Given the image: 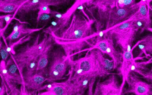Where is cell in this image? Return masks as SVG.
<instances>
[{
	"mask_svg": "<svg viewBox=\"0 0 152 95\" xmlns=\"http://www.w3.org/2000/svg\"><path fill=\"white\" fill-rule=\"evenodd\" d=\"M140 5V2L129 7L113 8L109 12L106 29H108L128 20L135 12Z\"/></svg>",
	"mask_w": 152,
	"mask_h": 95,
	"instance_id": "obj_5",
	"label": "cell"
},
{
	"mask_svg": "<svg viewBox=\"0 0 152 95\" xmlns=\"http://www.w3.org/2000/svg\"><path fill=\"white\" fill-rule=\"evenodd\" d=\"M44 27L45 26L40 28H29L25 27L24 25L22 23L21 27L16 31L12 32L6 38V40L9 41V42H11L17 40L25 36L30 35L34 32L39 31L43 29Z\"/></svg>",
	"mask_w": 152,
	"mask_h": 95,
	"instance_id": "obj_18",
	"label": "cell"
},
{
	"mask_svg": "<svg viewBox=\"0 0 152 95\" xmlns=\"http://www.w3.org/2000/svg\"><path fill=\"white\" fill-rule=\"evenodd\" d=\"M152 0H147V7H148V8L149 9H150V3L152 2Z\"/></svg>",
	"mask_w": 152,
	"mask_h": 95,
	"instance_id": "obj_37",
	"label": "cell"
},
{
	"mask_svg": "<svg viewBox=\"0 0 152 95\" xmlns=\"http://www.w3.org/2000/svg\"><path fill=\"white\" fill-rule=\"evenodd\" d=\"M53 42L54 41L51 35L47 45L39 57L37 65L36 72H40L48 68L50 55L53 46Z\"/></svg>",
	"mask_w": 152,
	"mask_h": 95,
	"instance_id": "obj_17",
	"label": "cell"
},
{
	"mask_svg": "<svg viewBox=\"0 0 152 95\" xmlns=\"http://www.w3.org/2000/svg\"><path fill=\"white\" fill-rule=\"evenodd\" d=\"M145 79L152 83V69L146 73L144 76Z\"/></svg>",
	"mask_w": 152,
	"mask_h": 95,
	"instance_id": "obj_34",
	"label": "cell"
},
{
	"mask_svg": "<svg viewBox=\"0 0 152 95\" xmlns=\"http://www.w3.org/2000/svg\"><path fill=\"white\" fill-rule=\"evenodd\" d=\"M0 75L1 80H3L8 89V95H21V90L19 89L17 84L10 76L6 67V62L1 60L0 64Z\"/></svg>",
	"mask_w": 152,
	"mask_h": 95,
	"instance_id": "obj_15",
	"label": "cell"
},
{
	"mask_svg": "<svg viewBox=\"0 0 152 95\" xmlns=\"http://www.w3.org/2000/svg\"><path fill=\"white\" fill-rule=\"evenodd\" d=\"M47 78L40 72H36L31 75L24 77V86L30 95L37 94V93L42 91V88Z\"/></svg>",
	"mask_w": 152,
	"mask_h": 95,
	"instance_id": "obj_10",
	"label": "cell"
},
{
	"mask_svg": "<svg viewBox=\"0 0 152 95\" xmlns=\"http://www.w3.org/2000/svg\"><path fill=\"white\" fill-rule=\"evenodd\" d=\"M72 59L61 50L58 49L53 51L48 68L49 77L47 82L52 83L64 79Z\"/></svg>",
	"mask_w": 152,
	"mask_h": 95,
	"instance_id": "obj_4",
	"label": "cell"
},
{
	"mask_svg": "<svg viewBox=\"0 0 152 95\" xmlns=\"http://www.w3.org/2000/svg\"><path fill=\"white\" fill-rule=\"evenodd\" d=\"M147 30L150 31L152 32V28L151 27V28H148Z\"/></svg>",
	"mask_w": 152,
	"mask_h": 95,
	"instance_id": "obj_38",
	"label": "cell"
},
{
	"mask_svg": "<svg viewBox=\"0 0 152 95\" xmlns=\"http://www.w3.org/2000/svg\"><path fill=\"white\" fill-rule=\"evenodd\" d=\"M135 3V0H123V8L131 7Z\"/></svg>",
	"mask_w": 152,
	"mask_h": 95,
	"instance_id": "obj_31",
	"label": "cell"
},
{
	"mask_svg": "<svg viewBox=\"0 0 152 95\" xmlns=\"http://www.w3.org/2000/svg\"><path fill=\"white\" fill-rule=\"evenodd\" d=\"M96 57L103 71L109 75L116 69L115 63L112 59H109L104 56V54L97 49H94Z\"/></svg>",
	"mask_w": 152,
	"mask_h": 95,
	"instance_id": "obj_19",
	"label": "cell"
},
{
	"mask_svg": "<svg viewBox=\"0 0 152 95\" xmlns=\"http://www.w3.org/2000/svg\"><path fill=\"white\" fill-rule=\"evenodd\" d=\"M39 12H38V15H40L41 14H50L51 12V10L50 9L49 7L47 4H42L39 7Z\"/></svg>",
	"mask_w": 152,
	"mask_h": 95,
	"instance_id": "obj_28",
	"label": "cell"
},
{
	"mask_svg": "<svg viewBox=\"0 0 152 95\" xmlns=\"http://www.w3.org/2000/svg\"><path fill=\"white\" fill-rule=\"evenodd\" d=\"M116 74L112 73L107 79L101 82L98 80L96 83L94 95H120L123 94Z\"/></svg>",
	"mask_w": 152,
	"mask_h": 95,
	"instance_id": "obj_6",
	"label": "cell"
},
{
	"mask_svg": "<svg viewBox=\"0 0 152 95\" xmlns=\"http://www.w3.org/2000/svg\"><path fill=\"white\" fill-rule=\"evenodd\" d=\"M8 89L3 80H1V87H0V95H8Z\"/></svg>",
	"mask_w": 152,
	"mask_h": 95,
	"instance_id": "obj_30",
	"label": "cell"
},
{
	"mask_svg": "<svg viewBox=\"0 0 152 95\" xmlns=\"http://www.w3.org/2000/svg\"><path fill=\"white\" fill-rule=\"evenodd\" d=\"M69 78L74 84L77 95L84 94L88 88L91 80L94 78H97L93 75L86 74L80 76L68 75Z\"/></svg>",
	"mask_w": 152,
	"mask_h": 95,
	"instance_id": "obj_13",
	"label": "cell"
},
{
	"mask_svg": "<svg viewBox=\"0 0 152 95\" xmlns=\"http://www.w3.org/2000/svg\"><path fill=\"white\" fill-rule=\"evenodd\" d=\"M109 36L110 37L109 45L106 50L104 54L107 55L111 58L112 60H113L115 63L116 68H117L118 66H120L122 62V52H120L116 49L114 45L115 44L113 39L110 36Z\"/></svg>",
	"mask_w": 152,
	"mask_h": 95,
	"instance_id": "obj_20",
	"label": "cell"
},
{
	"mask_svg": "<svg viewBox=\"0 0 152 95\" xmlns=\"http://www.w3.org/2000/svg\"><path fill=\"white\" fill-rule=\"evenodd\" d=\"M71 17L64 13V16L60 19H54L51 23L50 25L44 30L45 34L52 35V34H58L63 30L66 28L69 24Z\"/></svg>",
	"mask_w": 152,
	"mask_h": 95,
	"instance_id": "obj_14",
	"label": "cell"
},
{
	"mask_svg": "<svg viewBox=\"0 0 152 95\" xmlns=\"http://www.w3.org/2000/svg\"><path fill=\"white\" fill-rule=\"evenodd\" d=\"M6 67L14 82L17 85H21V95H26L27 90L25 88L24 80L20 74L17 65L10 56L6 61Z\"/></svg>",
	"mask_w": 152,
	"mask_h": 95,
	"instance_id": "obj_12",
	"label": "cell"
},
{
	"mask_svg": "<svg viewBox=\"0 0 152 95\" xmlns=\"http://www.w3.org/2000/svg\"><path fill=\"white\" fill-rule=\"evenodd\" d=\"M133 19V26L134 28L138 31L140 30L141 33L145 30L151 27L152 21L150 17L140 18H134L132 16Z\"/></svg>",
	"mask_w": 152,
	"mask_h": 95,
	"instance_id": "obj_21",
	"label": "cell"
},
{
	"mask_svg": "<svg viewBox=\"0 0 152 95\" xmlns=\"http://www.w3.org/2000/svg\"><path fill=\"white\" fill-rule=\"evenodd\" d=\"M144 45L146 51H147V53L150 55L151 57H152V45Z\"/></svg>",
	"mask_w": 152,
	"mask_h": 95,
	"instance_id": "obj_35",
	"label": "cell"
},
{
	"mask_svg": "<svg viewBox=\"0 0 152 95\" xmlns=\"http://www.w3.org/2000/svg\"><path fill=\"white\" fill-rule=\"evenodd\" d=\"M21 5V3L17 2H0V12L10 14L14 13L13 18H15L18 11Z\"/></svg>",
	"mask_w": 152,
	"mask_h": 95,
	"instance_id": "obj_23",
	"label": "cell"
},
{
	"mask_svg": "<svg viewBox=\"0 0 152 95\" xmlns=\"http://www.w3.org/2000/svg\"><path fill=\"white\" fill-rule=\"evenodd\" d=\"M150 9H152V3L151 5V7H150Z\"/></svg>",
	"mask_w": 152,
	"mask_h": 95,
	"instance_id": "obj_39",
	"label": "cell"
},
{
	"mask_svg": "<svg viewBox=\"0 0 152 95\" xmlns=\"http://www.w3.org/2000/svg\"><path fill=\"white\" fill-rule=\"evenodd\" d=\"M53 18L52 15L50 14H41L40 15H37V21L39 23V21H44V22H47L49 21L50 20Z\"/></svg>",
	"mask_w": 152,
	"mask_h": 95,
	"instance_id": "obj_27",
	"label": "cell"
},
{
	"mask_svg": "<svg viewBox=\"0 0 152 95\" xmlns=\"http://www.w3.org/2000/svg\"><path fill=\"white\" fill-rule=\"evenodd\" d=\"M136 44H142L144 45H152V35H148L138 41Z\"/></svg>",
	"mask_w": 152,
	"mask_h": 95,
	"instance_id": "obj_29",
	"label": "cell"
},
{
	"mask_svg": "<svg viewBox=\"0 0 152 95\" xmlns=\"http://www.w3.org/2000/svg\"><path fill=\"white\" fill-rule=\"evenodd\" d=\"M128 88L124 94H132L137 95H152V85L140 79L134 72H130L126 79Z\"/></svg>",
	"mask_w": 152,
	"mask_h": 95,
	"instance_id": "obj_7",
	"label": "cell"
},
{
	"mask_svg": "<svg viewBox=\"0 0 152 95\" xmlns=\"http://www.w3.org/2000/svg\"><path fill=\"white\" fill-rule=\"evenodd\" d=\"M2 37L3 39L4 42L6 46H7V51L11 54L14 55L16 53V52H15V48L19 45H21V44L27 42L31 40V36L30 35L25 36L20 38V39H18L16 41L9 42L8 45L7 44V40H6V38L4 36H2Z\"/></svg>",
	"mask_w": 152,
	"mask_h": 95,
	"instance_id": "obj_22",
	"label": "cell"
},
{
	"mask_svg": "<svg viewBox=\"0 0 152 95\" xmlns=\"http://www.w3.org/2000/svg\"><path fill=\"white\" fill-rule=\"evenodd\" d=\"M13 14H8L7 15H1L0 18L3 19L5 22L6 23V24L5 25L4 27L2 29H0V34H1V37L4 36V33L5 31L7 29V27L9 26L10 24L14 18H13Z\"/></svg>",
	"mask_w": 152,
	"mask_h": 95,
	"instance_id": "obj_25",
	"label": "cell"
},
{
	"mask_svg": "<svg viewBox=\"0 0 152 95\" xmlns=\"http://www.w3.org/2000/svg\"><path fill=\"white\" fill-rule=\"evenodd\" d=\"M66 0H28L22 5L18 11L28 12L39 9L41 4H46L48 6H58L63 4Z\"/></svg>",
	"mask_w": 152,
	"mask_h": 95,
	"instance_id": "obj_11",
	"label": "cell"
},
{
	"mask_svg": "<svg viewBox=\"0 0 152 95\" xmlns=\"http://www.w3.org/2000/svg\"><path fill=\"white\" fill-rule=\"evenodd\" d=\"M4 42L1 40L0 42V52L1 57V60L6 61L10 56V53L7 51V46L5 44H4Z\"/></svg>",
	"mask_w": 152,
	"mask_h": 95,
	"instance_id": "obj_26",
	"label": "cell"
},
{
	"mask_svg": "<svg viewBox=\"0 0 152 95\" xmlns=\"http://www.w3.org/2000/svg\"><path fill=\"white\" fill-rule=\"evenodd\" d=\"M147 58L146 56L141 57L140 55L136 58H134V59L130 63L128 66V74L130 72H133L134 73L138 74L142 76L148 70L147 66L148 64L152 63V57L150 58L148 60L146 61L136 62V60L139 59H142L144 58Z\"/></svg>",
	"mask_w": 152,
	"mask_h": 95,
	"instance_id": "obj_16",
	"label": "cell"
},
{
	"mask_svg": "<svg viewBox=\"0 0 152 95\" xmlns=\"http://www.w3.org/2000/svg\"><path fill=\"white\" fill-rule=\"evenodd\" d=\"M50 14L54 19L61 18L64 16V13H61L53 10H51Z\"/></svg>",
	"mask_w": 152,
	"mask_h": 95,
	"instance_id": "obj_32",
	"label": "cell"
},
{
	"mask_svg": "<svg viewBox=\"0 0 152 95\" xmlns=\"http://www.w3.org/2000/svg\"><path fill=\"white\" fill-rule=\"evenodd\" d=\"M151 9V10L152 11V9Z\"/></svg>",
	"mask_w": 152,
	"mask_h": 95,
	"instance_id": "obj_40",
	"label": "cell"
},
{
	"mask_svg": "<svg viewBox=\"0 0 152 95\" xmlns=\"http://www.w3.org/2000/svg\"><path fill=\"white\" fill-rule=\"evenodd\" d=\"M4 20L3 19L0 18V29H2L4 28Z\"/></svg>",
	"mask_w": 152,
	"mask_h": 95,
	"instance_id": "obj_36",
	"label": "cell"
},
{
	"mask_svg": "<svg viewBox=\"0 0 152 95\" xmlns=\"http://www.w3.org/2000/svg\"><path fill=\"white\" fill-rule=\"evenodd\" d=\"M94 21L74 13L69 26L57 34L52 36L53 41L62 48L67 56L73 59L77 55L88 51L94 46L97 33H93Z\"/></svg>",
	"mask_w": 152,
	"mask_h": 95,
	"instance_id": "obj_1",
	"label": "cell"
},
{
	"mask_svg": "<svg viewBox=\"0 0 152 95\" xmlns=\"http://www.w3.org/2000/svg\"><path fill=\"white\" fill-rule=\"evenodd\" d=\"M138 31L133 27L110 36L115 40L116 46L121 48L122 52L133 51L132 45Z\"/></svg>",
	"mask_w": 152,
	"mask_h": 95,
	"instance_id": "obj_8",
	"label": "cell"
},
{
	"mask_svg": "<svg viewBox=\"0 0 152 95\" xmlns=\"http://www.w3.org/2000/svg\"><path fill=\"white\" fill-rule=\"evenodd\" d=\"M69 68L79 69L81 70L83 74L93 75L97 78L109 76L101 67L94 49L87 51L86 54L83 58L75 60L72 59Z\"/></svg>",
	"mask_w": 152,
	"mask_h": 95,
	"instance_id": "obj_3",
	"label": "cell"
},
{
	"mask_svg": "<svg viewBox=\"0 0 152 95\" xmlns=\"http://www.w3.org/2000/svg\"><path fill=\"white\" fill-rule=\"evenodd\" d=\"M96 78H94L91 80V82H90V85L89 86L88 90V95H94V93H93V87L95 81H96Z\"/></svg>",
	"mask_w": 152,
	"mask_h": 95,
	"instance_id": "obj_33",
	"label": "cell"
},
{
	"mask_svg": "<svg viewBox=\"0 0 152 95\" xmlns=\"http://www.w3.org/2000/svg\"><path fill=\"white\" fill-rule=\"evenodd\" d=\"M52 87L49 91L38 94L46 95H77L74 84L69 78L65 81L57 83L52 82Z\"/></svg>",
	"mask_w": 152,
	"mask_h": 95,
	"instance_id": "obj_9",
	"label": "cell"
},
{
	"mask_svg": "<svg viewBox=\"0 0 152 95\" xmlns=\"http://www.w3.org/2000/svg\"><path fill=\"white\" fill-rule=\"evenodd\" d=\"M149 10L146 4L141 3L140 2L138 8L136 12L133 15V16L134 18H150V15L149 14Z\"/></svg>",
	"mask_w": 152,
	"mask_h": 95,
	"instance_id": "obj_24",
	"label": "cell"
},
{
	"mask_svg": "<svg viewBox=\"0 0 152 95\" xmlns=\"http://www.w3.org/2000/svg\"><path fill=\"white\" fill-rule=\"evenodd\" d=\"M51 35L45 34L41 41L40 34L37 36L33 43L22 48L15 54L10 53L17 65L21 77L31 75L36 72L37 65L39 57L47 45Z\"/></svg>",
	"mask_w": 152,
	"mask_h": 95,
	"instance_id": "obj_2",
	"label": "cell"
}]
</instances>
